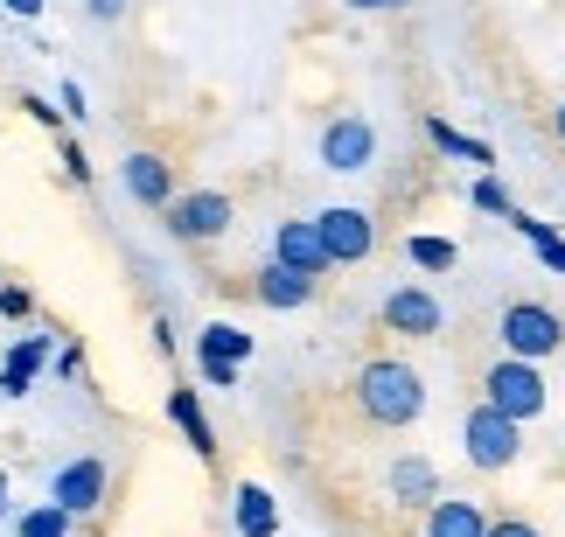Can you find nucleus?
I'll use <instances>...</instances> for the list:
<instances>
[{"label": "nucleus", "instance_id": "1", "mask_svg": "<svg viewBox=\"0 0 565 537\" xmlns=\"http://www.w3.org/2000/svg\"><path fill=\"white\" fill-rule=\"evenodd\" d=\"M350 398H356V412L371 419V426H384V433H405V426L426 412V377L412 370L405 356H363Z\"/></svg>", "mask_w": 565, "mask_h": 537}, {"label": "nucleus", "instance_id": "2", "mask_svg": "<svg viewBox=\"0 0 565 537\" xmlns=\"http://www.w3.org/2000/svg\"><path fill=\"white\" fill-rule=\"evenodd\" d=\"M545 363H524V356H495L489 370H482V405H495L503 419L516 426H531V419H545Z\"/></svg>", "mask_w": 565, "mask_h": 537}, {"label": "nucleus", "instance_id": "3", "mask_svg": "<svg viewBox=\"0 0 565 537\" xmlns=\"http://www.w3.org/2000/svg\"><path fill=\"white\" fill-rule=\"evenodd\" d=\"M495 342H503V356L545 363V356L565 350V314L545 308V300H510V308L495 314Z\"/></svg>", "mask_w": 565, "mask_h": 537}, {"label": "nucleus", "instance_id": "4", "mask_svg": "<svg viewBox=\"0 0 565 537\" xmlns=\"http://www.w3.org/2000/svg\"><path fill=\"white\" fill-rule=\"evenodd\" d=\"M461 447H468V461L482 468V475H503V468H516V454H524V426L503 419L495 405H475L461 419Z\"/></svg>", "mask_w": 565, "mask_h": 537}, {"label": "nucleus", "instance_id": "5", "mask_svg": "<svg viewBox=\"0 0 565 537\" xmlns=\"http://www.w3.org/2000/svg\"><path fill=\"white\" fill-rule=\"evenodd\" d=\"M231 217H237V203L224 196V189H189V196H175L161 210L168 238H182V245H216L231 230Z\"/></svg>", "mask_w": 565, "mask_h": 537}, {"label": "nucleus", "instance_id": "6", "mask_svg": "<svg viewBox=\"0 0 565 537\" xmlns=\"http://www.w3.org/2000/svg\"><path fill=\"white\" fill-rule=\"evenodd\" d=\"M371 161H377V126L363 112H335L321 126V168L329 175H371Z\"/></svg>", "mask_w": 565, "mask_h": 537}, {"label": "nucleus", "instance_id": "7", "mask_svg": "<svg viewBox=\"0 0 565 537\" xmlns=\"http://www.w3.org/2000/svg\"><path fill=\"white\" fill-rule=\"evenodd\" d=\"M105 496H113V468H105L98 454L63 461V468H56V482H50V503H56V509H71V517H98Z\"/></svg>", "mask_w": 565, "mask_h": 537}, {"label": "nucleus", "instance_id": "8", "mask_svg": "<svg viewBox=\"0 0 565 537\" xmlns=\"http://www.w3.org/2000/svg\"><path fill=\"white\" fill-rule=\"evenodd\" d=\"M377 321H384L391 335H405V342H433V335L447 329V308H440V293H433V287H391Z\"/></svg>", "mask_w": 565, "mask_h": 537}, {"label": "nucleus", "instance_id": "9", "mask_svg": "<svg viewBox=\"0 0 565 537\" xmlns=\"http://www.w3.org/2000/svg\"><path fill=\"white\" fill-rule=\"evenodd\" d=\"M315 230H321V245H329V259H335V266H363V259L377 251V217H371V210H356V203L321 210Z\"/></svg>", "mask_w": 565, "mask_h": 537}, {"label": "nucleus", "instance_id": "10", "mask_svg": "<svg viewBox=\"0 0 565 537\" xmlns=\"http://www.w3.org/2000/svg\"><path fill=\"white\" fill-rule=\"evenodd\" d=\"M273 259H279V266H294V272H308V279H329V272H335V259H329V245H321L315 217H287V224H273Z\"/></svg>", "mask_w": 565, "mask_h": 537}, {"label": "nucleus", "instance_id": "11", "mask_svg": "<svg viewBox=\"0 0 565 537\" xmlns=\"http://www.w3.org/2000/svg\"><path fill=\"white\" fill-rule=\"evenodd\" d=\"M119 175H126V196H134L140 210H168L175 203V168H168V154H126L119 161Z\"/></svg>", "mask_w": 565, "mask_h": 537}, {"label": "nucleus", "instance_id": "12", "mask_svg": "<svg viewBox=\"0 0 565 537\" xmlns=\"http://www.w3.org/2000/svg\"><path fill=\"white\" fill-rule=\"evenodd\" d=\"M384 488H391V503L398 509H426L433 496H440V468H433L426 454H398L384 468Z\"/></svg>", "mask_w": 565, "mask_h": 537}, {"label": "nucleus", "instance_id": "13", "mask_svg": "<svg viewBox=\"0 0 565 537\" xmlns=\"http://www.w3.org/2000/svg\"><path fill=\"white\" fill-rule=\"evenodd\" d=\"M252 293L266 300V308H279V314H294V308H308V300L321 293V279H308V272H294V266H279V259H266L252 272Z\"/></svg>", "mask_w": 565, "mask_h": 537}, {"label": "nucleus", "instance_id": "14", "mask_svg": "<svg viewBox=\"0 0 565 537\" xmlns=\"http://www.w3.org/2000/svg\"><path fill=\"white\" fill-rule=\"evenodd\" d=\"M42 363H50V335H21L8 350V363H0V398H29Z\"/></svg>", "mask_w": 565, "mask_h": 537}, {"label": "nucleus", "instance_id": "15", "mask_svg": "<svg viewBox=\"0 0 565 537\" xmlns=\"http://www.w3.org/2000/svg\"><path fill=\"white\" fill-rule=\"evenodd\" d=\"M231 524H237V537H279V503H273V488L237 482V496H231Z\"/></svg>", "mask_w": 565, "mask_h": 537}, {"label": "nucleus", "instance_id": "16", "mask_svg": "<svg viewBox=\"0 0 565 537\" xmlns=\"http://www.w3.org/2000/svg\"><path fill=\"white\" fill-rule=\"evenodd\" d=\"M482 530H489L482 503H461V496H433L426 503V537H482Z\"/></svg>", "mask_w": 565, "mask_h": 537}, {"label": "nucleus", "instance_id": "17", "mask_svg": "<svg viewBox=\"0 0 565 537\" xmlns=\"http://www.w3.org/2000/svg\"><path fill=\"white\" fill-rule=\"evenodd\" d=\"M168 419L182 426V440L195 447V461H216V426L203 419V398H195L189 384H175V391H168Z\"/></svg>", "mask_w": 565, "mask_h": 537}, {"label": "nucleus", "instance_id": "18", "mask_svg": "<svg viewBox=\"0 0 565 537\" xmlns=\"http://www.w3.org/2000/svg\"><path fill=\"white\" fill-rule=\"evenodd\" d=\"M426 140L440 147V154H454V161H475L482 175L495 168V147H489V140H475V133H454V126H447L440 112H426Z\"/></svg>", "mask_w": 565, "mask_h": 537}, {"label": "nucleus", "instance_id": "19", "mask_svg": "<svg viewBox=\"0 0 565 537\" xmlns=\"http://www.w3.org/2000/svg\"><path fill=\"white\" fill-rule=\"evenodd\" d=\"M258 342L237 329V321H210L203 335H195V356H216V363H252Z\"/></svg>", "mask_w": 565, "mask_h": 537}, {"label": "nucleus", "instance_id": "20", "mask_svg": "<svg viewBox=\"0 0 565 537\" xmlns=\"http://www.w3.org/2000/svg\"><path fill=\"white\" fill-rule=\"evenodd\" d=\"M405 259L419 266V272H454V259H461V251H454V238H405Z\"/></svg>", "mask_w": 565, "mask_h": 537}, {"label": "nucleus", "instance_id": "21", "mask_svg": "<svg viewBox=\"0 0 565 537\" xmlns=\"http://www.w3.org/2000/svg\"><path fill=\"white\" fill-rule=\"evenodd\" d=\"M71 524H77L71 509H56V503H35L29 517L14 524V537H71Z\"/></svg>", "mask_w": 565, "mask_h": 537}, {"label": "nucleus", "instance_id": "22", "mask_svg": "<svg viewBox=\"0 0 565 537\" xmlns=\"http://www.w3.org/2000/svg\"><path fill=\"white\" fill-rule=\"evenodd\" d=\"M468 203L482 210V217H510V210H516V203H510V189L495 182V175H475V189H468Z\"/></svg>", "mask_w": 565, "mask_h": 537}, {"label": "nucleus", "instance_id": "23", "mask_svg": "<svg viewBox=\"0 0 565 537\" xmlns=\"http://www.w3.org/2000/svg\"><path fill=\"white\" fill-rule=\"evenodd\" d=\"M0 314H8V321H29L35 314V293L14 287V279H0Z\"/></svg>", "mask_w": 565, "mask_h": 537}, {"label": "nucleus", "instance_id": "24", "mask_svg": "<svg viewBox=\"0 0 565 537\" xmlns=\"http://www.w3.org/2000/svg\"><path fill=\"white\" fill-rule=\"evenodd\" d=\"M195 370H203V384H216V391H237V370H245V363H216V356H195Z\"/></svg>", "mask_w": 565, "mask_h": 537}, {"label": "nucleus", "instance_id": "25", "mask_svg": "<svg viewBox=\"0 0 565 537\" xmlns=\"http://www.w3.org/2000/svg\"><path fill=\"white\" fill-rule=\"evenodd\" d=\"M503 224L516 230V238H531V245H545V238H552V224H537V217H531V210H510V217H503Z\"/></svg>", "mask_w": 565, "mask_h": 537}, {"label": "nucleus", "instance_id": "26", "mask_svg": "<svg viewBox=\"0 0 565 537\" xmlns=\"http://www.w3.org/2000/svg\"><path fill=\"white\" fill-rule=\"evenodd\" d=\"M482 537H545V530H537L531 517H489V530Z\"/></svg>", "mask_w": 565, "mask_h": 537}, {"label": "nucleus", "instance_id": "27", "mask_svg": "<svg viewBox=\"0 0 565 537\" xmlns=\"http://www.w3.org/2000/svg\"><path fill=\"white\" fill-rule=\"evenodd\" d=\"M63 175H71V182H92V161H84V147L71 133H63Z\"/></svg>", "mask_w": 565, "mask_h": 537}, {"label": "nucleus", "instance_id": "28", "mask_svg": "<svg viewBox=\"0 0 565 537\" xmlns=\"http://www.w3.org/2000/svg\"><path fill=\"white\" fill-rule=\"evenodd\" d=\"M21 112H35L42 126H63V105H50V98H35V92H29V98H21Z\"/></svg>", "mask_w": 565, "mask_h": 537}, {"label": "nucleus", "instance_id": "29", "mask_svg": "<svg viewBox=\"0 0 565 537\" xmlns=\"http://www.w3.org/2000/svg\"><path fill=\"white\" fill-rule=\"evenodd\" d=\"M350 14H398V8H412V0H342Z\"/></svg>", "mask_w": 565, "mask_h": 537}, {"label": "nucleus", "instance_id": "30", "mask_svg": "<svg viewBox=\"0 0 565 537\" xmlns=\"http://www.w3.org/2000/svg\"><path fill=\"white\" fill-rule=\"evenodd\" d=\"M537 259H545V266H552V272L565 279V238H558V230H552V238H545V245H537Z\"/></svg>", "mask_w": 565, "mask_h": 537}, {"label": "nucleus", "instance_id": "31", "mask_svg": "<svg viewBox=\"0 0 565 537\" xmlns=\"http://www.w3.org/2000/svg\"><path fill=\"white\" fill-rule=\"evenodd\" d=\"M56 105H63V119H84V84H63Z\"/></svg>", "mask_w": 565, "mask_h": 537}, {"label": "nucleus", "instance_id": "32", "mask_svg": "<svg viewBox=\"0 0 565 537\" xmlns=\"http://www.w3.org/2000/svg\"><path fill=\"white\" fill-rule=\"evenodd\" d=\"M84 8H92V21H119L126 8H134V0H84Z\"/></svg>", "mask_w": 565, "mask_h": 537}, {"label": "nucleus", "instance_id": "33", "mask_svg": "<svg viewBox=\"0 0 565 537\" xmlns=\"http://www.w3.org/2000/svg\"><path fill=\"white\" fill-rule=\"evenodd\" d=\"M84 370V350H77V342H71V350H56V377H77Z\"/></svg>", "mask_w": 565, "mask_h": 537}, {"label": "nucleus", "instance_id": "34", "mask_svg": "<svg viewBox=\"0 0 565 537\" xmlns=\"http://www.w3.org/2000/svg\"><path fill=\"white\" fill-rule=\"evenodd\" d=\"M0 8H8V14H21V21H35V14H42V0H0Z\"/></svg>", "mask_w": 565, "mask_h": 537}, {"label": "nucleus", "instance_id": "35", "mask_svg": "<svg viewBox=\"0 0 565 537\" xmlns=\"http://www.w3.org/2000/svg\"><path fill=\"white\" fill-rule=\"evenodd\" d=\"M552 140L565 147V105H558V112H552Z\"/></svg>", "mask_w": 565, "mask_h": 537}, {"label": "nucleus", "instance_id": "36", "mask_svg": "<svg viewBox=\"0 0 565 537\" xmlns=\"http://www.w3.org/2000/svg\"><path fill=\"white\" fill-rule=\"evenodd\" d=\"M0 509H8V475H0Z\"/></svg>", "mask_w": 565, "mask_h": 537}, {"label": "nucleus", "instance_id": "37", "mask_svg": "<svg viewBox=\"0 0 565 537\" xmlns=\"http://www.w3.org/2000/svg\"><path fill=\"white\" fill-rule=\"evenodd\" d=\"M0 279H8V272H0Z\"/></svg>", "mask_w": 565, "mask_h": 537}]
</instances>
